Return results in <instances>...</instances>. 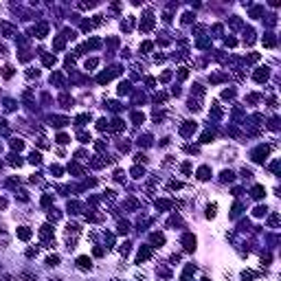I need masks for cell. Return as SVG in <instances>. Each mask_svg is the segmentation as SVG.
Masks as SVG:
<instances>
[{
	"label": "cell",
	"instance_id": "obj_1",
	"mask_svg": "<svg viewBox=\"0 0 281 281\" xmlns=\"http://www.w3.org/2000/svg\"><path fill=\"white\" fill-rule=\"evenodd\" d=\"M268 152H270V147H268V145H261V147H257L255 152H252V161H257V163H264V161H266V156H268Z\"/></svg>",
	"mask_w": 281,
	"mask_h": 281
},
{
	"label": "cell",
	"instance_id": "obj_2",
	"mask_svg": "<svg viewBox=\"0 0 281 281\" xmlns=\"http://www.w3.org/2000/svg\"><path fill=\"white\" fill-rule=\"evenodd\" d=\"M152 26H154V15L147 13V15L143 18V22H140V31H149Z\"/></svg>",
	"mask_w": 281,
	"mask_h": 281
},
{
	"label": "cell",
	"instance_id": "obj_3",
	"mask_svg": "<svg viewBox=\"0 0 281 281\" xmlns=\"http://www.w3.org/2000/svg\"><path fill=\"white\" fill-rule=\"evenodd\" d=\"M182 244H185V250H193L195 248V237L193 235H185Z\"/></svg>",
	"mask_w": 281,
	"mask_h": 281
},
{
	"label": "cell",
	"instance_id": "obj_4",
	"mask_svg": "<svg viewBox=\"0 0 281 281\" xmlns=\"http://www.w3.org/2000/svg\"><path fill=\"white\" fill-rule=\"evenodd\" d=\"M268 75H270L268 68H259V70L255 73V81H259V83H261V81H266V79H268Z\"/></svg>",
	"mask_w": 281,
	"mask_h": 281
},
{
	"label": "cell",
	"instance_id": "obj_5",
	"mask_svg": "<svg viewBox=\"0 0 281 281\" xmlns=\"http://www.w3.org/2000/svg\"><path fill=\"white\" fill-rule=\"evenodd\" d=\"M18 237H20L22 242L31 239V229H26V226H20V229H18Z\"/></svg>",
	"mask_w": 281,
	"mask_h": 281
},
{
	"label": "cell",
	"instance_id": "obj_6",
	"mask_svg": "<svg viewBox=\"0 0 281 281\" xmlns=\"http://www.w3.org/2000/svg\"><path fill=\"white\" fill-rule=\"evenodd\" d=\"M149 255H152V250H149L147 246H143V248L138 250V255H136V261H138V264H140V261H145V259H147Z\"/></svg>",
	"mask_w": 281,
	"mask_h": 281
},
{
	"label": "cell",
	"instance_id": "obj_7",
	"mask_svg": "<svg viewBox=\"0 0 281 281\" xmlns=\"http://www.w3.org/2000/svg\"><path fill=\"white\" fill-rule=\"evenodd\" d=\"M180 132H182L185 136H189L191 132H195V123H191V121H187V123L182 125V130H180Z\"/></svg>",
	"mask_w": 281,
	"mask_h": 281
},
{
	"label": "cell",
	"instance_id": "obj_8",
	"mask_svg": "<svg viewBox=\"0 0 281 281\" xmlns=\"http://www.w3.org/2000/svg\"><path fill=\"white\" fill-rule=\"evenodd\" d=\"M198 178H200V180H209V178H211V169H209V167H200V169H198Z\"/></svg>",
	"mask_w": 281,
	"mask_h": 281
},
{
	"label": "cell",
	"instance_id": "obj_9",
	"mask_svg": "<svg viewBox=\"0 0 281 281\" xmlns=\"http://www.w3.org/2000/svg\"><path fill=\"white\" fill-rule=\"evenodd\" d=\"M77 266H79L81 270H86V268L90 270V266H92V261H90L88 257H79V259H77Z\"/></svg>",
	"mask_w": 281,
	"mask_h": 281
},
{
	"label": "cell",
	"instance_id": "obj_10",
	"mask_svg": "<svg viewBox=\"0 0 281 281\" xmlns=\"http://www.w3.org/2000/svg\"><path fill=\"white\" fill-rule=\"evenodd\" d=\"M264 195H266V189L261 185H257L255 189H252V198H264Z\"/></svg>",
	"mask_w": 281,
	"mask_h": 281
},
{
	"label": "cell",
	"instance_id": "obj_11",
	"mask_svg": "<svg viewBox=\"0 0 281 281\" xmlns=\"http://www.w3.org/2000/svg\"><path fill=\"white\" fill-rule=\"evenodd\" d=\"M275 44H277V40H275V35H270V33H268V35L264 37V46H268V49H273Z\"/></svg>",
	"mask_w": 281,
	"mask_h": 281
},
{
	"label": "cell",
	"instance_id": "obj_12",
	"mask_svg": "<svg viewBox=\"0 0 281 281\" xmlns=\"http://www.w3.org/2000/svg\"><path fill=\"white\" fill-rule=\"evenodd\" d=\"M42 62H44V66H53V64H55V55H42Z\"/></svg>",
	"mask_w": 281,
	"mask_h": 281
},
{
	"label": "cell",
	"instance_id": "obj_13",
	"mask_svg": "<svg viewBox=\"0 0 281 281\" xmlns=\"http://www.w3.org/2000/svg\"><path fill=\"white\" fill-rule=\"evenodd\" d=\"M152 242H154V244H158V246H161V244H165V237L161 235V233H154V235H152Z\"/></svg>",
	"mask_w": 281,
	"mask_h": 281
},
{
	"label": "cell",
	"instance_id": "obj_14",
	"mask_svg": "<svg viewBox=\"0 0 281 281\" xmlns=\"http://www.w3.org/2000/svg\"><path fill=\"white\" fill-rule=\"evenodd\" d=\"M29 161H31L33 165H40V163H42V156L37 154V152H33V154H31V158H29Z\"/></svg>",
	"mask_w": 281,
	"mask_h": 281
},
{
	"label": "cell",
	"instance_id": "obj_15",
	"mask_svg": "<svg viewBox=\"0 0 281 281\" xmlns=\"http://www.w3.org/2000/svg\"><path fill=\"white\" fill-rule=\"evenodd\" d=\"M215 209H218V204H209L207 207V218H215Z\"/></svg>",
	"mask_w": 281,
	"mask_h": 281
},
{
	"label": "cell",
	"instance_id": "obj_16",
	"mask_svg": "<svg viewBox=\"0 0 281 281\" xmlns=\"http://www.w3.org/2000/svg\"><path fill=\"white\" fill-rule=\"evenodd\" d=\"M127 92H130V83L125 81V83H121V86H119V95H127Z\"/></svg>",
	"mask_w": 281,
	"mask_h": 281
},
{
	"label": "cell",
	"instance_id": "obj_17",
	"mask_svg": "<svg viewBox=\"0 0 281 281\" xmlns=\"http://www.w3.org/2000/svg\"><path fill=\"white\" fill-rule=\"evenodd\" d=\"M143 112H134V114H132V121H134V123H143Z\"/></svg>",
	"mask_w": 281,
	"mask_h": 281
},
{
	"label": "cell",
	"instance_id": "obj_18",
	"mask_svg": "<svg viewBox=\"0 0 281 281\" xmlns=\"http://www.w3.org/2000/svg\"><path fill=\"white\" fill-rule=\"evenodd\" d=\"M86 121H90V114H79L77 117V125H83Z\"/></svg>",
	"mask_w": 281,
	"mask_h": 281
},
{
	"label": "cell",
	"instance_id": "obj_19",
	"mask_svg": "<svg viewBox=\"0 0 281 281\" xmlns=\"http://www.w3.org/2000/svg\"><path fill=\"white\" fill-rule=\"evenodd\" d=\"M156 207H158V209H169V207H171V202H167V200H158V202H156Z\"/></svg>",
	"mask_w": 281,
	"mask_h": 281
},
{
	"label": "cell",
	"instance_id": "obj_20",
	"mask_svg": "<svg viewBox=\"0 0 281 281\" xmlns=\"http://www.w3.org/2000/svg\"><path fill=\"white\" fill-rule=\"evenodd\" d=\"M46 264H49V266H57V264H59V257H57V255H53V257L46 259Z\"/></svg>",
	"mask_w": 281,
	"mask_h": 281
},
{
	"label": "cell",
	"instance_id": "obj_21",
	"mask_svg": "<svg viewBox=\"0 0 281 281\" xmlns=\"http://www.w3.org/2000/svg\"><path fill=\"white\" fill-rule=\"evenodd\" d=\"M46 31H49V29H46V24H40V26H37V37H44Z\"/></svg>",
	"mask_w": 281,
	"mask_h": 281
},
{
	"label": "cell",
	"instance_id": "obj_22",
	"mask_svg": "<svg viewBox=\"0 0 281 281\" xmlns=\"http://www.w3.org/2000/svg\"><path fill=\"white\" fill-rule=\"evenodd\" d=\"M11 147H13V149H22V147H24V143H22L20 138H15V140H11Z\"/></svg>",
	"mask_w": 281,
	"mask_h": 281
},
{
	"label": "cell",
	"instance_id": "obj_23",
	"mask_svg": "<svg viewBox=\"0 0 281 281\" xmlns=\"http://www.w3.org/2000/svg\"><path fill=\"white\" fill-rule=\"evenodd\" d=\"M222 180H224V182L233 180V171H222Z\"/></svg>",
	"mask_w": 281,
	"mask_h": 281
},
{
	"label": "cell",
	"instance_id": "obj_24",
	"mask_svg": "<svg viewBox=\"0 0 281 281\" xmlns=\"http://www.w3.org/2000/svg\"><path fill=\"white\" fill-rule=\"evenodd\" d=\"M211 140H213V134L211 132H204L202 134V143H211Z\"/></svg>",
	"mask_w": 281,
	"mask_h": 281
},
{
	"label": "cell",
	"instance_id": "obj_25",
	"mask_svg": "<svg viewBox=\"0 0 281 281\" xmlns=\"http://www.w3.org/2000/svg\"><path fill=\"white\" fill-rule=\"evenodd\" d=\"M132 174H134V178H140L145 171H143V167H134V169H132Z\"/></svg>",
	"mask_w": 281,
	"mask_h": 281
},
{
	"label": "cell",
	"instance_id": "obj_26",
	"mask_svg": "<svg viewBox=\"0 0 281 281\" xmlns=\"http://www.w3.org/2000/svg\"><path fill=\"white\" fill-rule=\"evenodd\" d=\"M2 75H5L7 79H9V77H11V75H13V68H11V66H5V70H2Z\"/></svg>",
	"mask_w": 281,
	"mask_h": 281
},
{
	"label": "cell",
	"instance_id": "obj_27",
	"mask_svg": "<svg viewBox=\"0 0 281 281\" xmlns=\"http://www.w3.org/2000/svg\"><path fill=\"white\" fill-rule=\"evenodd\" d=\"M79 140H81V143H88V140H90V134H86V132H79Z\"/></svg>",
	"mask_w": 281,
	"mask_h": 281
},
{
	"label": "cell",
	"instance_id": "obj_28",
	"mask_svg": "<svg viewBox=\"0 0 281 281\" xmlns=\"http://www.w3.org/2000/svg\"><path fill=\"white\" fill-rule=\"evenodd\" d=\"M255 215H257V218H261V215H266V207H257V209H255Z\"/></svg>",
	"mask_w": 281,
	"mask_h": 281
},
{
	"label": "cell",
	"instance_id": "obj_29",
	"mask_svg": "<svg viewBox=\"0 0 281 281\" xmlns=\"http://www.w3.org/2000/svg\"><path fill=\"white\" fill-rule=\"evenodd\" d=\"M187 75H189V70H187V68H180V70H178V77H180V79H187Z\"/></svg>",
	"mask_w": 281,
	"mask_h": 281
},
{
	"label": "cell",
	"instance_id": "obj_30",
	"mask_svg": "<svg viewBox=\"0 0 281 281\" xmlns=\"http://www.w3.org/2000/svg\"><path fill=\"white\" fill-rule=\"evenodd\" d=\"M57 143H62V145L68 143V136H66V134H59V136H57Z\"/></svg>",
	"mask_w": 281,
	"mask_h": 281
},
{
	"label": "cell",
	"instance_id": "obj_31",
	"mask_svg": "<svg viewBox=\"0 0 281 281\" xmlns=\"http://www.w3.org/2000/svg\"><path fill=\"white\" fill-rule=\"evenodd\" d=\"M191 18H193L191 13H185V15H182V22H185V24H189V22H191Z\"/></svg>",
	"mask_w": 281,
	"mask_h": 281
},
{
	"label": "cell",
	"instance_id": "obj_32",
	"mask_svg": "<svg viewBox=\"0 0 281 281\" xmlns=\"http://www.w3.org/2000/svg\"><path fill=\"white\" fill-rule=\"evenodd\" d=\"M97 127H99V130H106V127H108V123H106V119H101L99 123H97Z\"/></svg>",
	"mask_w": 281,
	"mask_h": 281
},
{
	"label": "cell",
	"instance_id": "obj_33",
	"mask_svg": "<svg viewBox=\"0 0 281 281\" xmlns=\"http://www.w3.org/2000/svg\"><path fill=\"white\" fill-rule=\"evenodd\" d=\"M140 49H143V51H152V42H145L143 46H140Z\"/></svg>",
	"mask_w": 281,
	"mask_h": 281
},
{
	"label": "cell",
	"instance_id": "obj_34",
	"mask_svg": "<svg viewBox=\"0 0 281 281\" xmlns=\"http://www.w3.org/2000/svg\"><path fill=\"white\" fill-rule=\"evenodd\" d=\"M42 204H44V207H46V204H51V195H44V198H42Z\"/></svg>",
	"mask_w": 281,
	"mask_h": 281
},
{
	"label": "cell",
	"instance_id": "obj_35",
	"mask_svg": "<svg viewBox=\"0 0 281 281\" xmlns=\"http://www.w3.org/2000/svg\"><path fill=\"white\" fill-rule=\"evenodd\" d=\"M114 178H117V180H123L125 174H123V171H117V174H114Z\"/></svg>",
	"mask_w": 281,
	"mask_h": 281
},
{
	"label": "cell",
	"instance_id": "obj_36",
	"mask_svg": "<svg viewBox=\"0 0 281 281\" xmlns=\"http://www.w3.org/2000/svg\"><path fill=\"white\" fill-rule=\"evenodd\" d=\"M5 207H7V202H5L2 198H0V209H5Z\"/></svg>",
	"mask_w": 281,
	"mask_h": 281
}]
</instances>
